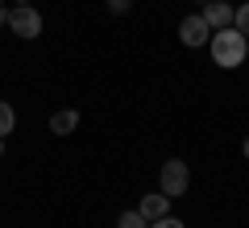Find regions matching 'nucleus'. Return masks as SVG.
I'll use <instances>...</instances> for the list:
<instances>
[{
    "instance_id": "obj_1",
    "label": "nucleus",
    "mask_w": 249,
    "mask_h": 228,
    "mask_svg": "<svg viewBox=\"0 0 249 228\" xmlns=\"http://www.w3.org/2000/svg\"><path fill=\"white\" fill-rule=\"evenodd\" d=\"M208 54H212L216 67L237 70L241 62H245V54H249V37H245V34H237L232 25H229V29H216L212 42H208Z\"/></svg>"
},
{
    "instance_id": "obj_2",
    "label": "nucleus",
    "mask_w": 249,
    "mask_h": 228,
    "mask_svg": "<svg viewBox=\"0 0 249 228\" xmlns=\"http://www.w3.org/2000/svg\"><path fill=\"white\" fill-rule=\"evenodd\" d=\"M158 191H162V195H170V199L187 195V191H191V166H187L183 158L162 162V170H158Z\"/></svg>"
},
{
    "instance_id": "obj_3",
    "label": "nucleus",
    "mask_w": 249,
    "mask_h": 228,
    "mask_svg": "<svg viewBox=\"0 0 249 228\" xmlns=\"http://www.w3.org/2000/svg\"><path fill=\"white\" fill-rule=\"evenodd\" d=\"M4 25H9L21 42H34V37H42V13H37L34 4H9Z\"/></svg>"
},
{
    "instance_id": "obj_4",
    "label": "nucleus",
    "mask_w": 249,
    "mask_h": 228,
    "mask_svg": "<svg viewBox=\"0 0 249 228\" xmlns=\"http://www.w3.org/2000/svg\"><path fill=\"white\" fill-rule=\"evenodd\" d=\"M178 42H183L187 50H199V46L212 42V25L204 21V13H191V17L178 21Z\"/></svg>"
},
{
    "instance_id": "obj_5",
    "label": "nucleus",
    "mask_w": 249,
    "mask_h": 228,
    "mask_svg": "<svg viewBox=\"0 0 249 228\" xmlns=\"http://www.w3.org/2000/svg\"><path fill=\"white\" fill-rule=\"evenodd\" d=\"M199 13H204V21L212 25V34H216V29H229L232 17H237V9H232L229 0H204V9H199Z\"/></svg>"
},
{
    "instance_id": "obj_6",
    "label": "nucleus",
    "mask_w": 249,
    "mask_h": 228,
    "mask_svg": "<svg viewBox=\"0 0 249 228\" xmlns=\"http://www.w3.org/2000/svg\"><path fill=\"white\" fill-rule=\"evenodd\" d=\"M137 211H142L145 220H162V216H170V195H162V191H150V195H142V203H137Z\"/></svg>"
},
{
    "instance_id": "obj_7",
    "label": "nucleus",
    "mask_w": 249,
    "mask_h": 228,
    "mask_svg": "<svg viewBox=\"0 0 249 228\" xmlns=\"http://www.w3.org/2000/svg\"><path fill=\"white\" fill-rule=\"evenodd\" d=\"M75 129H79V112L75 108H58L50 116V133H58V137H71Z\"/></svg>"
},
{
    "instance_id": "obj_8",
    "label": "nucleus",
    "mask_w": 249,
    "mask_h": 228,
    "mask_svg": "<svg viewBox=\"0 0 249 228\" xmlns=\"http://www.w3.org/2000/svg\"><path fill=\"white\" fill-rule=\"evenodd\" d=\"M13 124H17V108H13L9 100H0V137H9Z\"/></svg>"
},
{
    "instance_id": "obj_9",
    "label": "nucleus",
    "mask_w": 249,
    "mask_h": 228,
    "mask_svg": "<svg viewBox=\"0 0 249 228\" xmlns=\"http://www.w3.org/2000/svg\"><path fill=\"white\" fill-rule=\"evenodd\" d=\"M116 228H150V220L142 216V211H121V220H116Z\"/></svg>"
},
{
    "instance_id": "obj_10",
    "label": "nucleus",
    "mask_w": 249,
    "mask_h": 228,
    "mask_svg": "<svg viewBox=\"0 0 249 228\" xmlns=\"http://www.w3.org/2000/svg\"><path fill=\"white\" fill-rule=\"evenodd\" d=\"M232 29L249 37V0H245V4H237V17H232Z\"/></svg>"
},
{
    "instance_id": "obj_11",
    "label": "nucleus",
    "mask_w": 249,
    "mask_h": 228,
    "mask_svg": "<svg viewBox=\"0 0 249 228\" xmlns=\"http://www.w3.org/2000/svg\"><path fill=\"white\" fill-rule=\"evenodd\" d=\"M129 9H133V0H108V13H112V17H124Z\"/></svg>"
},
{
    "instance_id": "obj_12",
    "label": "nucleus",
    "mask_w": 249,
    "mask_h": 228,
    "mask_svg": "<svg viewBox=\"0 0 249 228\" xmlns=\"http://www.w3.org/2000/svg\"><path fill=\"white\" fill-rule=\"evenodd\" d=\"M150 228H187V224H183V220H175V216H162V220H154Z\"/></svg>"
},
{
    "instance_id": "obj_13",
    "label": "nucleus",
    "mask_w": 249,
    "mask_h": 228,
    "mask_svg": "<svg viewBox=\"0 0 249 228\" xmlns=\"http://www.w3.org/2000/svg\"><path fill=\"white\" fill-rule=\"evenodd\" d=\"M4 17H9V4H4V9H0V34H4V29H9V25H4Z\"/></svg>"
},
{
    "instance_id": "obj_14",
    "label": "nucleus",
    "mask_w": 249,
    "mask_h": 228,
    "mask_svg": "<svg viewBox=\"0 0 249 228\" xmlns=\"http://www.w3.org/2000/svg\"><path fill=\"white\" fill-rule=\"evenodd\" d=\"M241 154H245V158H249V137H245V141H241Z\"/></svg>"
},
{
    "instance_id": "obj_15",
    "label": "nucleus",
    "mask_w": 249,
    "mask_h": 228,
    "mask_svg": "<svg viewBox=\"0 0 249 228\" xmlns=\"http://www.w3.org/2000/svg\"><path fill=\"white\" fill-rule=\"evenodd\" d=\"M0 158H4V137H0Z\"/></svg>"
},
{
    "instance_id": "obj_16",
    "label": "nucleus",
    "mask_w": 249,
    "mask_h": 228,
    "mask_svg": "<svg viewBox=\"0 0 249 228\" xmlns=\"http://www.w3.org/2000/svg\"><path fill=\"white\" fill-rule=\"evenodd\" d=\"M13 4H29V0H13Z\"/></svg>"
},
{
    "instance_id": "obj_17",
    "label": "nucleus",
    "mask_w": 249,
    "mask_h": 228,
    "mask_svg": "<svg viewBox=\"0 0 249 228\" xmlns=\"http://www.w3.org/2000/svg\"><path fill=\"white\" fill-rule=\"evenodd\" d=\"M0 9H4V0H0Z\"/></svg>"
}]
</instances>
